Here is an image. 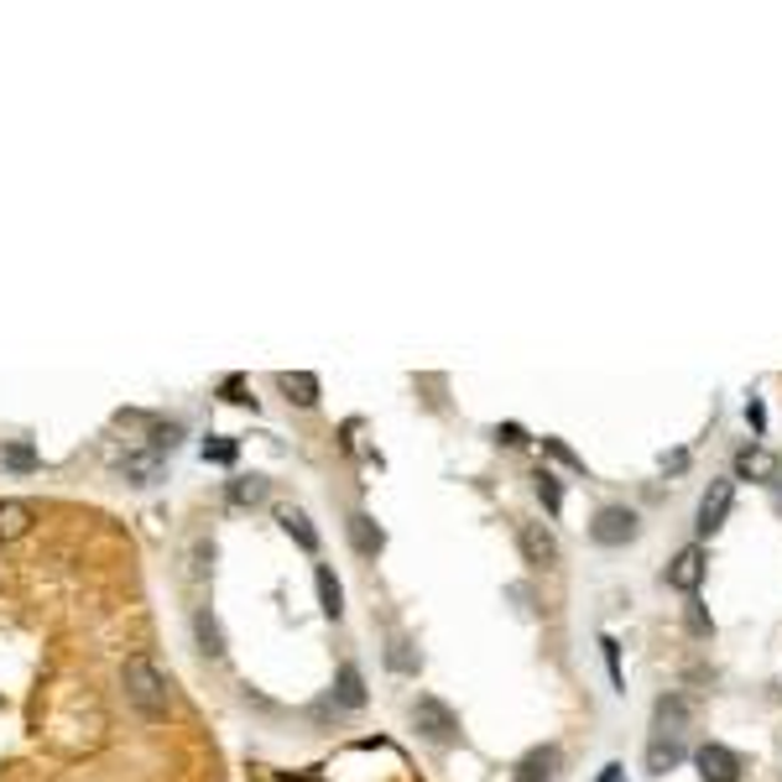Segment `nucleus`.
I'll return each instance as SVG.
<instances>
[{"mask_svg": "<svg viewBox=\"0 0 782 782\" xmlns=\"http://www.w3.org/2000/svg\"><path fill=\"white\" fill-rule=\"evenodd\" d=\"M116 464L131 485H157V480H162V454H126V460H116Z\"/></svg>", "mask_w": 782, "mask_h": 782, "instance_id": "ddd939ff", "label": "nucleus"}, {"mask_svg": "<svg viewBox=\"0 0 782 782\" xmlns=\"http://www.w3.org/2000/svg\"><path fill=\"white\" fill-rule=\"evenodd\" d=\"M683 762V741H663V735H652V746H646V772L652 778H663L673 766Z\"/></svg>", "mask_w": 782, "mask_h": 782, "instance_id": "4468645a", "label": "nucleus"}, {"mask_svg": "<svg viewBox=\"0 0 782 782\" xmlns=\"http://www.w3.org/2000/svg\"><path fill=\"white\" fill-rule=\"evenodd\" d=\"M267 475H240V480H230V507H261L267 501Z\"/></svg>", "mask_w": 782, "mask_h": 782, "instance_id": "dca6fc26", "label": "nucleus"}, {"mask_svg": "<svg viewBox=\"0 0 782 782\" xmlns=\"http://www.w3.org/2000/svg\"><path fill=\"white\" fill-rule=\"evenodd\" d=\"M668 584L683 590V595H694L699 584H704V548H699V543L679 548V559L668 563Z\"/></svg>", "mask_w": 782, "mask_h": 782, "instance_id": "0eeeda50", "label": "nucleus"}, {"mask_svg": "<svg viewBox=\"0 0 782 782\" xmlns=\"http://www.w3.org/2000/svg\"><path fill=\"white\" fill-rule=\"evenodd\" d=\"M652 731L663 735V741H683V731H689V699H683V694L658 699V710H652Z\"/></svg>", "mask_w": 782, "mask_h": 782, "instance_id": "6e6552de", "label": "nucleus"}, {"mask_svg": "<svg viewBox=\"0 0 782 782\" xmlns=\"http://www.w3.org/2000/svg\"><path fill=\"white\" fill-rule=\"evenodd\" d=\"M636 532H642V517L631 507H600L595 522H590V538L600 548H626V543H636Z\"/></svg>", "mask_w": 782, "mask_h": 782, "instance_id": "7ed1b4c3", "label": "nucleus"}, {"mask_svg": "<svg viewBox=\"0 0 782 782\" xmlns=\"http://www.w3.org/2000/svg\"><path fill=\"white\" fill-rule=\"evenodd\" d=\"M694 766H699V778H704V782H741V756H735L731 746H720V741L699 746Z\"/></svg>", "mask_w": 782, "mask_h": 782, "instance_id": "423d86ee", "label": "nucleus"}, {"mask_svg": "<svg viewBox=\"0 0 782 782\" xmlns=\"http://www.w3.org/2000/svg\"><path fill=\"white\" fill-rule=\"evenodd\" d=\"M731 480H756V485H778L782 480V460L762 443H746L741 454H735V475Z\"/></svg>", "mask_w": 782, "mask_h": 782, "instance_id": "39448f33", "label": "nucleus"}, {"mask_svg": "<svg viewBox=\"0 0 782 782\" xmlns=\"http://www.w3.org/2000/svg\"><path fill=\"white\" fill-rule=\"evenodd\" d=\"M517 543H522L528 563H543V569H553V563H559V538H553V532H548L543 522H522Z\"/></svg>", "mask_w": 782, "mask_h": 782, "instance_id": "1a4fd4ad", "label": "nucleus"}, {"mask_svg": "<svg viewBox=\"0 0 782 782\" xmlns=\"http://www.w3.org/2000/svg\"><path fill=\"white\" fill-rule=\"evenodd\" d=\"M37 522V511L27 507V501H0V543H17V538H27Z\"/></svg>", "mask_w": 782, "mask_h": 782, "instance_id": "9d476101", "label": "nucleus"}, {"mask_svg": "<svg viewBox=\"0 0 782 782\" xmlns=\"http://www.w3.org/2000/svg\"><path fill=\"white\" fill-rule=\"evenodd\" d=\"M553 772H559V746H538L517 762V778L511 782H548Z\"/></svg>", "mask_w": 782, "mask_h": 782, "instance_id": "9b49d317", "label": "nucleus"}, {"mask_svg": "<svg viewBox=\"0 0 782 782\" xmlns=\"http://www.w3.org/2000/svg\"><path fill=\"white\" fill-rule=\"evenodd\" d=\"M282 391H288L298 408H313L319 402V375H308V371H288L282 375Z\"/></svg>", "mask_w": 782, "mask_h": 782, "instance_id": "a211bd4d", "label": "nucleus"}, {"mask_svg": "<svg viewBox=\"0 0 782 782\" xmlns=\"http://www.w3.org/2000/svg\"><path fill=\"white\" fill-rule=\"evenodd\" d=\"M495 439H501V443H528V439H522V428H517V423H507V428H501V433H495Z\"/></svg>", "mask_w": 782, "mask_h": 782, "instance_id": "c756f323", "label": "nucleus"}, {"mask_svg": "<svg viewBox=\"0 0 782 782\" xmlns=\"http://www.w3.org/2000/svg\"><path fill=\"white\" fill-rule=\"evenodd\" d=\"M683 621H689V631H694V636H710V631H714L710 611H704L699 600H689V611H683Z\"/></svg>", "mask_w": 782, "mask_h": 782, "instance_id": "393cba45", "label": "nucleus"}, {"mask_svg": "<svg viewBox=\"0 0 782 782\" xmlns=\"http://www.w3.org/2000/svg\"><path fill=\"white\" fill-rule=\"evenodd\" d=\"M193 636H199V652L220 663V658H224V626H220V615L199 611V615H193Z\"/></svg>", "mask_w": 782, "mask_h": 782, "instance_id": "f8f14e48", "label": "nucleus"}, {"mask_svg": "<svg viewBox=\"0 0 782 782\" xmlns=\"http://www.w3.org/2000/svg\"><path fill=\"white\" fill-rule=\"evenodd\" d=\"M224 397H230V402H251V397H245V381H240V375H230V381H224Z\"/></svg>", "mask_w": 782, "mask_h": 782, "instance_id": "c85d7f7f", "label": "nucleus"}, {"mask_svg": "<svg viewBox=\"0 0 782 782\" xmlns=\"http://www.w3.org/2000/svg\"><path fill=\"white\" fill-rule=\"evenodd\" d=\"M282 528H288L292 538H298V548H303V553H319V532L308 528L303 511H282Z\"/></svg>", "mask_w": 782, "mask_h": 782, "instance_id": "412c9836", "label": "nucleus"}, {"mask_svg": "<svg viewBox=\"0 0 782 782\" xmlns=\"http://www.w3.org/2000/svg\"><path fill=\"white\" fill-rule=\"evenodd\" d=\"M746 418H751V428H756V433H762V428H766V408H762V397H751V402H746Z\"/></svg>", "mask_w": 782, "mask_h": 782, "instance_id": "cd10ccee", "label": "nucleus"}, {"mask_svg": "<svg viewBox=\"0 0 782 782\" xmlns=\"http://www.w3.org/2000/svg\"><path fill=\"white\" fill-rule=\"evenodd\" d=\"M543 449H548V454H553V460H559V464H569V470H584V460H579V454H574V449H569V443L543 439Z\"/></svg>", "mask_w": 782, "mask_h": 782, "instance_id": "a878e982", "label": "nucleus"}, {"mask_svg": "<svg viewBox=\"0 0 782 782\" xmlns=\"http://www.w3.org/2000/svg\"><path fill=\"white\" fill-rule=\"evenodd\" d=\"M120 683H126V699L137 704L147 720H168L172 710V694H168V679H162V668L147 658V652H131L126 668H120Z\"/></svg>", "mask_w": 782, "mask_h": 782, "instance_id": "f257e3e1", "label": "nucleus"}, {"mask_svg": "<svg viewBox=\"0 0 782 782\" xmlns=\"http://www.w3.org/2000/svg\"><path fill=\"white\" fill-rule=\"evenodd\" d=\"M313 584H319V605H323V615H329V621H340V611H344V590H340V579H334V574H329V569L319 563Z\"/></svg>", "mask_w": 782, "mask_h": 782, "instance_id": "f3484780", "label": "nucleus"}, {"mask_svg": "<svg viewBox=\"0 0 782 782\" xmlns=\"http://www.w3.org/2000/svg\"><path fill=\"white\" fill-rule=\"evenodd\" d=\"M600 646H605V668H611V683L615 689H626V679H621V652H615L611 636H600Z\"/></svg>", "mask_w": 782, "mask_h": 782, "instance_id": "bb28decb", "label": "nucleus"}, {"mask_svg": "<svg viewBox=\"0 0 782 782\" xmlns=\"http://www.w3.org/2000/svg\"><path fill=\"white\" fill-rule=\"evenodd\" d=\"M334 704H340V710H360V704H365V679H360L355 663L340 668V689H334Z\"/></svg>", "mask_w": 782, "mask_h": 782, "instance_id": "2eb2a0df", "label": "nucleus"}, {"mask_svg": "<svg viewBox=\"0 0 782 782\" xmlns=\"http://www.w3.org/2000/svg\"><path fill=\"white\" fill-rule=\"evenodd\" d=\"M387 663L397 668V673H412L418 668V658L408 652V636H391V646H387Z\"/></svg>", "mask_w": 782, "mask_h": 782, "instance_id": "4be33fe9", "label": "nucleus"}, {"mask_svg": "<svg viewBox=\"0 0 782 782\" xmlns=\"http://www.w3.org/2000/svg\"><path fill=\"white\" fill-rule=\"evenodd\" d=\"M412 725H418V735H423V741H433V746L460 741V720H454V710H449L443 699H433V694H423L418 704H412Z\"/></svg>", "mask_w": 782, "mask_h": 782, "instance_id": "f03ea898", "label": "nucleus"}, {"mask_svg": "<svg viewBox=\"0 0 782 782\" xmlns=\"http://www.w3.org/2000/svg\"><path fill=\"white\" fill-rule=\"evenodd\" d=\"M731 501H735V480H731V475L710 480V491L699 495V532H704V538L725 528V517H731Z\"/></svg>", "mask_w": 782, "mask_h": 782, "instance_id": "20e7f679", "label": "nucleus"}, {"mask_svg": "<svg viewBox=\"0 0 782 782\" xmlns=\"http://www.w3.org/2000/svg\"><path fill=\"white\" fill-rule=\"evenodd\" d=\"M350 543H355L360 553H381V543H387V538H381V528H375L365 511H355V517H350Z\"/></svg>", "mask_w": 782, "mask_h": 782, "instance_id": "6ab92c4d", "label": "nucleus"}, {"mask_svg": "<svg viewBox=\"0 0 782 782\" xmlns=\"http://www.w3.org/2000/svg\"><path fill=\"white\" fill-rule=\"evenodd\" d=\"M178 439H183V428H178V423H157L152 428V454H162V449H178Z\"/></svg>", "mask_w": 782, "mask_h": 782, "instance_id": "b1692460", "label": "nucleus"}, {"mask_svg": "<svg viewBox=\"0 0 782 782\" xmlns=\"http://www.w3.org/2000/svg\"><path fill=\"white\" fill-rule=\"evenodd\" d=\"M204 460L209 464H235V439H209L204 443Z\"/></svg>", "mask_w": 782, "mask_h": 782, "instance_id": "5701e85b", "label": "nucleus"}, {"mask_svg": "<svg viewBox=\"0 0 782 782\" xmlns=\"http://www.w3.org/2000/svg\"><path fill=\"white\" fill-rule=\"evenodd\" d=\"M532 491H538V501H543L548 517H559V507H563V485H559V475L538 470V475H532Z\"/></svg>", "mask_w": 782, "mask_h": 782, "instance_id": "aec40b11", "label": "nucleus"}]
</instances>
